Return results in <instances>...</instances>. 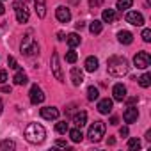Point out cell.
I'll use <instances>...</instances> for the list:
<instances>
[{
    "mask_svg": "<svg viewBox=\"0 0 151 151\" xmlns=\"http://www.w3.org/2000/svg\"><path fill=\"white\" fill-rule=\"evenodd\" d=\"M20 52H22V55H25V57H32V55H37V53H39V45H37V41L34 39L32 32H29V34L23 37V41H22V45H20Z\"/></svg>",
    "mask_w": 151,
    "mask_h": 151,
    "instance_id": "3957f363",
    "label": "cell"
},
{
    "mask_svg": "<svg viewBox=\"0 0 151 151\" xmlns=\"http://www.w3.org/2000/svg\"><path fill=\"white\" fill-rule=\"evenodd\" d=\"M68 132H69V137H71V140H73V142H82L84 133H82V130H80V128H73V130H68Z\"/></svg>",
    "mask_w": 151,
    "mask_h": 151,
    "instance_id": "7402d4cb",
    "label": "cell"
},
{
    "mask_svg": "<svg viewBox=\"0 0 151 151\" xmlns=\"http://www.w3.org/2000/svg\"><path fill=\"white\" fill-rule=\"evenodd\" d=\"M114 144H116V139H114V137H110V139H109V146H114Z\"/></svg>",
    "mask_w": 151,
    "mask_h": 151,
    "instance_id": "7bdbcfd3",
    "label": "cell"
},
{
    "mask_svg": "<svg viewBox=\"0 0 151 151\" xmlns=\"http://www.w3.org/2000/svg\"><path fill=\"white\" fill-rule=\"evenodd\" d=\"M66 41H68V45H69L71 48H75V46H78V45L82 43V39H80V36H78L77 32H73V34H69V36L66 37Z\"/></svg>",
    "mask_w": 151,
    "mask_h": 151,
    "instance_id": "44dd1931",
    "label": "cell"
},
{
    "mask_svg": "<svg viewBox=\"0 0 151 151\" xmlns=\"http://www.w3.org/2000/svg\"><path fill=\"white\" fill-rule=\"evenodd\" d=\"M2 91H4V93H11V87H9V86H4Z\"/></svg>",
    "mask_w": 151,
    "mask_h": 151,
    "instance_id": "b9f144b4",
    "label": "cell"
},
{
    "mask_svg": "<svg viewBox=\"0 0 151 151\" xmlns=\"http://www.w3.org/2000/svg\"><path fill=\"white\" fill-rule=\"evenodd\" d=\"M14 147H16L14 140H9V139H6V140H2V142H0V151H9V149H14Z\"/></svg>",
    "mask_w": 151,
    "mask_h": 151,
    "instance_id": "484cf974",
    "label": "cell"
},
{
    "mask_svg": "<svg viewBox=\"0 0 151 151\" xmlns=\"http://www.w3.org/2000/svg\"><path fill=\"white\" fill-rule=\"evenodd\" d=\"M13 80H14V84H16V86H25V84L29 82L27 75H25L23 71H18V73L14 75V78H13Z\"/></svg>",
    "mask_w": 151,
    "mask_h": 151,
    "instance_id": "603a6c76",
    "label": "cell"
},
{
    "mask_svg": "<svg viewBox=\"0 0 151 151\" xmlns=\"http://www.w3.org/2000/svg\"><path fill=\"white\" fill-rule=\"evenodd\" d=\"M55 16H57V20H59L60 23H68V22L71 20V13H69V9L64 7V6H59V7H57Z\"/></svg>",
    "mask_w": 151,
    "mask_h": 151,
    "instance_id": "8fae6325",
    "label": "cell"
},
{
    "mask_svg": "<svg viewBox=\"0 0 151 151\" xmlns=\"http://www.w3.org/2000/svg\"><path fill=\"white\" fill-rule=\"evenodd\" d=\"M137 80H139V86H140V87H144V89H146V87H149V84H151V77H149L147 73L140 75Z\"/></svg>",
    "mask_w": 151,
    "mask_h": 151,
    "instance_id": "d4e9b609",
    "label": "cell"
},
{
    "mask_svg": "<svg viewBox=\"0 0 151 151\" xmlns=\"http://www.w3.org/2000/svg\"><path fill=\"white\" fill-rule=\"evenodd\" d=\"M23 2H27V0H23Z\"/></svg>",
    "mask_w": 151,
    "mask_h": 151,
    "instance_id": "bcb514c9",
    "label": "cell"
},
{
    "mask_svg": "<svg viewBox=\"0 0 151 151\" xmlns=\"http://www.w3.org/2000/svg\"><path fill=\"white\" fill-rule=\"evenodd\" d=\"M4 13H6V7L2 6V2H0V14H4Z\"/></svg>",
    "mask_w": 151,
    "mask_h": 151,
    "instance_id": "ee69618b",
    "label": "cell"
},
{
    "mask_svg": "<svg viewBox=\"0 0 151 151\" xmlns=\"http://www.w3.org/2000/svg\"><path fill=\"white\" fill-rule=\"evenodd\" d=\"M89 30H91V34H100V32L103 30V23H101L100 20H94V22H91Z\"/></svg>",
    "mask_w": 151,
    "mask_h": 151,
    "instance_id": "cb8c5ba5",
    "label": "cell"
},
{
    "mask_svg": "<svg viewBox=\"0 0 151 151\" xmlns=\"http://www.w3.org/2000/svg\"><path fill=\"white\" fill-rule=\"evenodd\" d=\"M84 27H86V23H84V22H78V23H77V29H78V30H82Z\"/></svg>",
    "mask_w": 151,
    "mask_h": 151,
    "instance_id": "ab89813d",
    "label": "cell"
},
{
    "mask_svg": "<svg viewBox=\"0 0 151 151\" xmlns=\"http://www.w3.org/2000/svg\"><path fill=\"white\" fill-rule=\"evenodd\" d=\"M45 137H46V130H45L43 124H39V123L27 124V128H25V139L30 144H41L45 140Z\"/></svg>",
    "mask_w": 151,
    "mask_h": 151,
    "instance_id": "7a4b0ae2",
    "label": "cell"
},
{
    "mask_svg": "<svg viewBox=\"0 0 151 151\" xmlns=\"http://www.w3.org/2000/svg\"><path fill=\"white\" fill-rule=\"evenodd\" d=\"M55 146H59V147H66L68 144H66V140H57V142H55Z\"/></svg>",
    "mask_w": 151,
    "mask_h": 151,
    "instance_id": "f35d334b",
    "label": "cell"
},
{
    "mask_svg": "<svg viewBox=\"0 0 151 151\" xmlns=\"http://www.w3.org/2000/svg\"><path fill=\"white\" fill-rule=\"evenodd\" d=\"M41 117L48 119V121H55L59 117V109H55V107H43L41 109Z\"/></svg>",
    "mask_w": 151,
    "mask_h": 151,
    "instance_id": "30bf717a",
    "label": "cell"
},
{
    "mask_svg": "<svg viewBox=\"0 0 151 151\" xmlns=\"http://www.w3.org/2000/svg\"><path fill=\"white\" fill-rule=\"evenodd\" d=\"M86 121H87V112L86 110H80V112H77L73 116V123H75L77 128H82L86 124Z\"/></svg>",
    "mask_w": 151,
    "mask_h": 151,
    "instance_id": "9a60e30c",
    "label": "cell"
},
{
    "mask_svg": "<svg viewBox=\"0 0 151 151\" xmlns=\"http://www.w3.org/2000/svg\"><path fill=\"white\" fill-rule=\"evenodd\" d=\"M133 64H135L137 69H146V68H149V64H151L149 53H147V52H137L135 57H133Z\"/></svg>",
    "mask_w": 151,
    "mask_h": 151,
    "instance_id": "8992f818",
    "label": "cell"
},
{
    "mask_svg": "<svg viewBox=\"0 0 151 151\" xmlns=\"http://www.w3.org/2000/svg\"><path fill=\"white\" fill-rule=\"evenodd\" d=\"M50 66H52V73H53V77H55L59 82H64V75H62V71H60V64H59V55H57V53H53V55H52Z\"/></svg>",
    "mask_w": 151,
    "mask_h": 151,
    "instance_id": "52a82bcc",
    "label": "cell"
},
{
    "mask_svg": "<svg viewBox=\"0 0 151 151\" xmlns=\"http://www.w3.org/2000/svg\"><path fill=\"white\" fill-rule=\"evenodd\" d=\"M123 119H124V123H135L139 119V110L135 107H128L123 114Z\"/></svg>",
    "mask_w": 151,
    "mask_h": 151,
    "instance_id": "4fadbf2b",
    "label": "cell"
},
{
    "mask_svg": "<svg viewBox=\"0 0 151 151\" xmlns=\"http://www.w3.org/2000/svg\"><path fill=\"white\" fill-rule=\"evenodd\" d=\"M117 123H119V117L117 116H112L110 117V124H117Z\"/></svg>",
    "mask_w": 151,
    "mask_h": 151,
    "instance_id": "74e56055",
    "label": "cell"
},
{
    "mask_svg": "<svg viewBox=\"0 0 151 151\" xmlns=\"http://www.w3.org/2000/svg\"><path fill=\"white\" fill-rule=\"evenodd\" d=\"M124 100H126L128 107H133V105H135V103L139 101V98H137V96H132V98H124Z\"/></svg>",
    "mask_w": 151,
    "mask_h": 151,
    "instance_id": "e575fe53",
    "label": "cell"
},
{
    "mask_svg": "<svg viewBox=\"0 0 151 151\" xmlns=\"http://www.w3.org/2000/svg\"><path fill=\"white\" fill-rule=\"evenodd\" d=\"M13 7H14V13H16V20H18V23H27L30 13H29V7L25 6V2H14Z\"/></svg>",
    "mask_w": 151,
    "mask_h": 151,
    "instance_id": "5b68a950",
    "label": "cell"
},
{
    "mask_svg": "<svg viewBox=\"0 0 151 151\" xmlns=\"http://www.w3.org/2000/svg\"><path fill=\"white\" fill-rule=\"evenodd\" d=\"M103 4V0H89V6H91V9H96V7H100Z\"/></svg>",
    "mask_w": 151,
    "mask_h": 151,
    "instance_id": "836d02e7",
    "label": "cell"
},
{
    "mask_svg": "<svg viewBox=\"0 0 151 151\" xmlns=\"http://www.w3.org/2000/svg\"><path fill=\"white\" fill-rule=\"evenodd\" d=\"M57 39H59V41H64V32H59V34H57Z\"/></svg>",
    "mask_w": 151,
    "mask_h": 151,
    "instance_id": "60d3db41",
    "label": "cell"
},
{
    "mask_svg": "<svg viewBox=\"0 0 151 151\" xmlns=\"http://www.w3.org/2000/svg\"><path fill=\"white\" fill-rule=\"evenodd\" d=\"M119 135H121V137H128V128H126V126H123V128L119 130Z\"/></svg>",
    "mask_w": 151,
    "mask_h": 151,
    "instance_id": "8d00e7d4",
    "label": "cell"
},
{
    "mask_svg": "<svg viewBox=\"0 0 151 151\" xmlns=\"http://www.w3.org/2000/svg\"><path fill=\"white\" fill-rule=\"evenodd\" d=\"M2 109H4V105H2V100H0V114H2Z\"/></svg>",
    "mask_w": 151,
    "mask_h": 151,
    "instance_id": "f6af8a7d",
    "label": "cell"
},
{
    "mask_svg": "<svg viewBox=\"0 0 151 151\" xmlns=\"http://www.w3.org/2000/svg\"><path fill=\"white\" fill-rule=\"evenodd\" d=\"M132 4H133V0H117V9L119 11H126V9L132 7Z\"/></svg>",
    "mask_w": 151,
    "mask_h": 151,
    "instance_id": "83f0119b",
    "label": "cell"
},
{
    "mask_svg": "<svg viewBox=\"0 0 151 151\" xmlns=\"http://www.w3.org/2000/svg\"><path fill=\"white\" fill-rule=\"evenodd\" d=\"M55 130H57V133H66V132L69 130V126H68L66 121H60V123L55 124Z\"/></svg>",
    "mask_w": 151,
    "mask_h": 151,
    "instance_id": "f1b7e54d",
    "label": "cell"
},
{
    "mask_svg": "<svg viewBox=\"0 0 151 151\" xmlns=\"http://www.w3.org/2000/svg\"><path fill=\"white\" fill-rule=\"evenodd\" d=\"M126 22L135 25V27H142L144 25V16L139 11H128L126 13Z\"/></svg>",
    "mask_w": 151,
    "mask_h": 151,
    "instance_id": "9c48e42d",
    "label": "cell"
},
{
    "mask_svg": "<svg viewBox=\"0 0 151 151\" xmlns=\"http://www.w3.org/2000/svg\"><path fill=\"white\" fill-rule=\"evenodd\" d=\"M34 6H36V13L39 18L46 16V0H34Z\"/></svg>",
    "mask_w": 151,
    "mask_h": 151,
    "instance_id": "ac0fdd59",
    "label": "cell"
},
{
    "mask_svg": "<svg viewBox=\"0 0 151 151\" xmlns=\"http://www.w3.org/2000/svg\"><path fill=\"white\" fill-rule=\"evenodd\" d=\"M29 94H30V101H32V105H39V103L45 101V93L41 91L39 86H32Z\"/></svg>",
    "mask_w": 151,
    "mask_h": 151,
    "instance_id": "ba28073f",
    "label": "cell"
},
{
    "mask_svg": "<svg viewBox=\"0 0 151 151\" xmlns=\"http://www.w3.org/2000/svg\"><path fill=\"white\" fill-rule=\"evenodd\" d=\"M142 39H144L146 43L151 41V30H149V29H144V30H142Z\"/></svg>",
    "mask_w": 151,
    "mask_h": 151,
    "instance_id": "d6a6232c",
    "label": "cell"
},
{
    "mask_svg": "<svg viewBox=\"0 0 151 151\" xmlns=\"http://www.w3.org/2000/svg\"><path fill=\"white\" fill-rule=\"evenodd\" d=\"M98 96H100V93H98V87L91 86V87L87 89V100H89V101H94V100H98Z\"/></svg>",
    "mask_w": 151,
    "mask_h": 151,
    "instance_id": "4316f807",
    "label": "cell"
},
{
    "mask_svg": "<svg viewBox=\"0 0 151 151\" xmlns=\"http://www.w3.org/2000/svg\"><path fill=\"white\" fill-rule=\"evenodd\" d=\"M103 135H105V123H103V121H94V123L91 124V128H89L87 137H89L93 142H98V140L103 139Z\"/></svg>",
    "mask_w": 151,
    "mask_h": 151,
    "instance_id": "277c9868",
    "label": "cell"
},
{
    "mask_svg": "<svg viewBox=\"0 0 151 151\" xmlns=\"http://www.w3.org/2000/svg\"><path fill=\"white\" fill-rule=\"evenodd\" d=\"M96 69H98V59L96 57H87L86 59V71L94 73Z\"/></svg>",
    "mask_w": 151,
    "mask_h": 151,
    "instance_id": "ffe728a7",
    "label": "cell"
},
{
    "mask_svg": "<svg viewBox=\"0 0 151 151\" xmlns=\"http://www.w3.org/2000/svg\"><path fill=\"white\" fill-rule=\"evenodd\" d=\"M101 20L105 23H114L117 20V14H116V9H105L103 14H101Z\"/></svg>",
    "mask_w": 151,
    "mask_h": 151,
    "instance_id": "d6986e66",
    "label": "cell"
},
{
    "mask_svg": "<svg viewBox=\"0 0 151 151\" xmlns=\"http://www.w3.org/2000/svg\"><path fill=\"white\" fill-rule=\"evenodd\" d=\"M128 69H130V66H128V60L124 57H121V55L109 57V60H107V71H109V75L119 78V77H124V75L128 73Z\"/></svg>",
    "mask_w": 151,
    "mask_h": 151,
    "instance_id": "6da1fadb",
    "label": "cell"
},
{
    "mask_svg": "<svg viewBox=\"0 0 151 151\" xmlns=\"http://www.w3.org/2000/svg\"><path fill=\"white\" fill-rule=\"evenodd\" d=\"M77 59H78L77 52H73V50H69V52L66 53V62H69V64H73V62H77Z\"/></svg>",
    "mask_w": 151,
    "mask_h": 151,
    "instance_id": "f546056e",
    "label": "cell"
},
{
    "mask_svg": "<svg viewBox=\"0 0 151 151\" xmlns=\"http://www.w3.org/2000/svg\"><path fill=\"white\" fill-rule=\"evenodd\" d=\"M128 147L130 149H140V140L139 139H130L128 140Z\"/></svg>",
    "mask_w": 151,
    "mask_h": 151,
    "instance_id": "4dcf8cb0",
    "label": "cell"
},
{
    "mask_svg": "<svg viewBox=\"0 0 151 151\" xmlns=\"http://www.w3.org/2000/svg\"><path fill=\"white\" fill-rule=\"evenodd\" d=\"M98 110H100V114H109V112H112V100H109V98L100 100V101H98Z\"/></svg>",
    "mask_w": 151,
    "mask_h": 151,
    "instance_id": "e0dca14e",
    "label": "cell"
},
{
    "mask_svg": "<svg viewBox=\"0 0 151 151\" xmlns=\"http://www.w3.org/2000/svg\"><path fill=\"white\" fill-rule=\"evenodd\" d=\"M117 41H119L121 45H132L133 34L128 32V30H119V32H117Z\"/></svg>",
    "mask_w": 151,
    "mask_h": 151,
    "instance_id": "2e32d148",
    "label": "cell"
},
{
    "mask_svg": "<svg viewBox=\"0 0 151 151\" xmlns=\"http://www.w3.org/2000/svg\"><path fill=\"white\" fill-rule=\"evenodd\" d=\"M71 82H73V86H77V87L84 82V71L80 68H71Z\"/></svg>",
    "mask_w": 151,
    "mask_h": 151,
    "instance_id": "5bb4252c",
    "label": "cell"
},
{
    "mask_svg": "<svg viewBox=\"0 0 151 151\" xmlns=\"http://www.w3.org/2000/svg\"><path fill=\"white\" fill-rule=\"evenodd\" d=\"M6 80H7V73L2 69V71H0V84H4Z\"/></svg>",
    "mask_w": 151,
    "mask_h": 151,
    "instance_id": "d590c367",
    "label": "cell"
},
{
    "mask_svg": "<svg viewBox=\"0 0 151 151\" xmlns=\"http://www.w3.org/2000/svg\"><path fill=\"white\" fill-rule=\"evenodd\" d=\"M7 66H9V68H13V69H18V68H20L14 57H7Z\"/></svg>",
    "mask_w": 151,
    "mask_h": 151,
    "instance_id": "1f68e13d",
    "label": "cell"
},
{
    "mask_svg": "<svg viewBox=\"0 0 151 151\" xmlns=\"http://www.w3.org/2000/svg\"><path fill=\"white\" fill-rule=\"evenodd\" d=\"M112 94H114L116 101H124V98H126V87L123 84H116L112 87Z\"/></svg>",
    "mask_w": 151,
    "mask_h": 151,
    "instance_id": "7c38bea8",
    "label": "cell"
}]
</instances>
